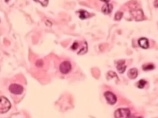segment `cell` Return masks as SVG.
<instances>
[{
    "instance_id": "cell-5",
    "label": "cell",
    "mask_w": 158,
    "mask_h": 118,
    "mask_svg": "<svg viewBox=\"0 0 158 118\" xmlns=\"http://www.w3.org/2000/svg\"><path fill=\"white\" fill-rule=\"evenodd\" d=\"M104 96L107 102L110 105H114L117 101L116 96L111 92H105L104 94Z\"/></svg>"
},
{
    "instance_id": "cell-9",
    "label": "cell",
    "mask_w": 158,
    "mask_h": 118,
    "mask_svg": "<svg viewBox=\"0 0 158 118\" xmlns=\"http://www.w3.org/2000/svg\"><path fill=\"white\" fill-rule=\"evenodd\" d=\"M128 76L130 79L134 80L138 76V70L135 68L130 69V70L128 71Z\"/></svg>"
},
{
    "instance_id": "cell-12",
    "label": "cell",
    "mask_w": 158,
    "mask_h": 118,
    "mask_svg": "<svg viewBox=\"0 0 158 118\" xmlns=\"http://www.w3.org/2000/svg\"><path fill=\"white\" fill-rule=\"evenodd\" d=\"M143 69L145 71H149L154 69V66L153 64H148L147 65L143 66Z\"/></svg>"
},
{
    "instance_id": "cell-4",
    "label": "cell",
    "mask_w": 158,
    "mask_h": 118,
    "mask_svg": "<svg viewBox=\"0 0 158 118\" xmlns=\"http://www.w3.org/2000/svg\"><path fill=\"white\" fill-rule=\"evenodd\" d=\"M72 69V65L71 63L67 61H65L61 63L60 65V70L63 74H67L71 71Z\"/></svg>"
},
{
    "instance_id": "cell-1",
    "label": "cell",
    "mask_w": 158,
    "mask_h": 118,
    "mask_svg": "<svg viewBox=\"0 0 158 118\" xmlns=\"http://www.w3.org/2000/svg\"><path fill=\"white\" fill-rule=\"evenodd\" d=\"M11 107V103L4 96L0 97V113H6L9 110Z\"/></svg>"
},
{
    "instance_id": "cell-14",
    "label": "cell",
    "mask_w": 158,
    "mask_h": 118,
    "mask_svg": "<svg viewBox=\"0 0 158 118\" xmlns=\"http://www.w3.org/2000/svg\"><path fill=\"white\" fill-rule=\"evenodd\" d=\"M78 42H75L72 45V50H76L78 48Z\"/></svg>"
},
{
    "instance_id": "cell-15",
    "label": "cell",
    "mask_w": 158,
    "mask_h": 118,
    "mask_svg": "<svg viewBox=\"0 0 158 118\" xmlns=\"http://www.w3.org/2000/svg\"><path fill=\"white\" fill-rule=\"evenodd\" d=\"M128 118H143L142 117L140 116H136L135 115H130Z\"/></svg>"
},
{
    "instance_id": "cell-6",
    "label": "cell",
    "mask_w": 158,
    "mask_h": 118,
    "mask_svg": "<svg viewBox=\"0 0 158 118\" xmlns=\"http://www.w3.org/2000/svg\"><path fill=\"white\" fill-rule=\"evenodd\" d=\"M125 63V61L124 60H120L117 62L116 68L120 74H123L125 71L127 66Z\"/></svg>"
},
{
    "instance_id": "cell-3",
    "label": "cell",
    "mask_w": 158,
    "mask_h": 118,
    "mask_svg": "<svg viewBox=\"0 0 158 118\" xmlns=\"http://www.w3.org/2000/svg\"><path fill=\"white\" fill-rule=\"evenodd\" d=\"M9 89L11 93L18 95L22 94L24 90V88L22 86L16 84H11L9 86Z\"/></svg>"
},
{
    "instance_id": "cell-13",
    "label": "cell",
    "mask_w": 158,
    "mask_h": 118,
    "mask_svg": "<svg viewBox=\"0 0 158 118\" xmlns=\"http://www.w3.org/2000/svg\"><path fill=\"white\" fill-rule=\"evenodd\" d=\"M123 16V13L121 12H118L116 13V15H115V17H114V19L116 21H119V20H120L122 19Z\"/></svg>"
},
{
    "instance_id": "cell-2",
    "label": "cell",
    "mask_w": 158,
    "mask_h": 118,
    "mask_svg": "<svg viewBox=\"0 0 158 118\" xmlns=\"http://www.w3.org/2000/svg\"><path fill=\"white\" fill-rule=\"evenodd\" d=\"M130 115V110L126 108L118 109L115 111L114 113L115 118H128Z\"/></svg>"
},
{
    "instance_id": "cell-7",
    "label": "cell",
    "mask_w": 158,
    "mask_h": 118,
    "mask_svg": "<svg viewBox=\"0 0 158 118\" xmlns=\"http://www.w3.org/2000/svg\"><path fill=\"white\" fill-rule=\"evenodd\" d=\"M113 5L111 4L106 3L103 5L102 8V11L104 14H109L112 12L113 10Z\"/></svg>"
},
{
    "instance_id": "cell-10",
    "label": "cell",
    "mask_w": 158,
    "mask_h": 118,
    "mask_svg": "<svg viewBox=\"0 0 158 118\" xmlns=\"http://www.w3.org/2000/svg\"><path fill=\"white\" fill-rule=\"evenodd\" d=\"M79 18L82 19H86L89 17V13L85 10L79 11Z\"/></svg>"
},
{
    "instance_id": "cell-11",
    "label": "cell",
    "mask_w": 158,
    "mask_h": 118,
    "mask_svg": "<svg viewBox=\"0 0 158 118\" xmlns=\"http://www.w3.org/2000/svg\"><path fill=\"white\" fill-rule=\"evenodd\" d=\"M146 84H147V82L145 81V80H140L138 82L137 87L140 89H143L144 87H145Z\"/></svg>"
},
{
    "instance_id": "cell-8",
    "label": "cell",
    "mask_w": 158,
    "mask_h": 118,
    "mask_svg": "<svg viewBox=\"0 0 158 118\" xmlns=\"http://www.w3.org/2000/svg\"><path fill=\"white\" fill-rule=\"evenodd\" d=\"M138 44L142 48L146 49L149 47V40L145 37H141L138 40Z\"/></svg>"
}]
</instances>
